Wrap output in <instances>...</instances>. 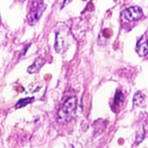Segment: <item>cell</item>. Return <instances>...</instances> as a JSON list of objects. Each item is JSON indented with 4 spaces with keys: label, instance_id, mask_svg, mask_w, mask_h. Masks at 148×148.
Wrapping results in <instances>:
<instances>
[{
    "label": "cell",
    "instance_id": "5b68a950",
    "mask_svg": "<svg viewBox=\"0 0 148 148\" xmlns=\"http://www.w3.org/2000/svg\"><path fill=\"white\" fill-rule=\"evenodd\" d=\"M136 51L140 57L148 54V40L141 38L136 43Z\"/></svg>",
    "mask_w": 148,
    "mask_h": 148
},
{
    "label": "cell",
    "instance_id": "277c9868",
    "mask_svg": "<svg viewBox=\"0 0 148 148\" xmlns=\"http://www.w3.org/2000/svg\"><path fill=\"white\" fill-rule=\"evenodd\" d=\"M143 15L142 9L137 6L129 7L122 12L123 17L129 21H133L139 19Z\"/></svg>",
    "mask_w": 148,
    "mask_h": 148
},
{
    "label": "cell",
    "instance_id": "ba28073f",
    "mask_svg": "<svg viewBox=\"0 0 148 148\" xmlns=\"http://www.w3.org/2000/svg\"><path fill=\"white\" fill-rule=\"evenodd\" d=\"M143 100H144V98L142 94L140 92H138L136 94H135L134 96V99H133L134 105L136 106H139L143 103Z\"/></svg>",
    "mask_w": 148,
    "mask_h": 148
},
{
    "label": "cell",
    "instance_id": "7a4b0ae2",
    "mask_svg": "<svg viewBox=\"0 0 148 148\" xmlns=\"http://www.w3.org/2000/svg\"><path fill=\"white\" fill-rule=\"evenodd\" d=\"M46 5L43 0H37L32 5L28 16V20L30 25L35 24L41 17L46 9Z\"/></svg>",
    "mask_w": 148,
    "mask_h": 148
},
{
    "label": "cell",
    "instance_id": "30bf717a",
    "mask_svg": "<svg viewBox=\"0 0 148 148\" xmlns=\"http://www.w3.org/2000/svg\"><path fill=\"white\" fill-rule=\"evenodd\" d=\"M72 0H64V3H63V5H67L68 3H69L70 2H71Z\"/></svg>",
    "mask_w": 148,
    "mask_h": 148
},
{
    "label": "cell",
    "instance_id": "8992f818",
    "mask_svg": "<svg viewBox=\"0 0 148 148\" xmlns=\"http://www.w3.org/2000/svg\"><path fill=\"white\" fill-rule=\"evenodd\" d=\"M44 63L45 60L40 57H38L35 61V62L28 67V72L29 73H34L37 72L40 69L41 66L44 64Z\"/></svg>",
    "mask_w": 148,
    "mask_h": 148
},
{
    "label": "cell",
    "instance_id": "6da1fadb",
    "mask_svg": "<svg viewBox=\"0 0 148 148\" xmlns=\"http://www.w3.org/2000/svg\"><path fill=\"white\" fill-rule=\"evenodd\" d=\"M74 40L69 28L62 24L58 26L56 31L54 48L57 52L63 53L66 51Z\"/></svg>",
    "mask_w": 148,
    "mask_h": 148
},
{
    "label": "cell",
    "instance_id": "3957f363",
    "mask_svg": "<svg viewBox=\"0 0 148 148\" xmlns=\"http://www.w3.org/2000/svg\"><path fill=\"white\" fill-rule=\"evenodd\" d=\"M77 98L75 97L69 98L62 105L58 112L60 119H65L70 117L72 113L75 111L76 108Z\"/></svg>",
    "mask_w": 148,
    "mask_h": 148
},
{
    "label": "cell",
    "instance_id": "52a82bcc",
    "mask_svg": "<svg viewBox=\"0 0 148 148\" xmlns=\"http://www.w3.org/2000/svg\"><path fill=\"white\" fill-rule=\"evenodd\" d=\"M34 99V97H27L25 98H22L20 99L17 103L16 104L15 106L16 109H18L20 108H23L25 106H26L27 104L31 103L32 102V101Z\"/></svg>",
    "mask_w": 148,
    "mask_h": 148
},
{
    "label": "cell",
    "instance_id": "9c48e42d",
    "mask_svg": "<svg viewBox=\"0 0 148 148\" xmlns=\"http://www.w3.org/2000/svg\"><path fill=\"white\" fill-rule=\"evenodd\" d=\"M124 97L122 92L120 90H117L115 94L114 98V103L115 105H119L120 102L123 101Z\"/></svg>",
    "mask_w": 148,
    "mask_h": 148
}]
</instances>
